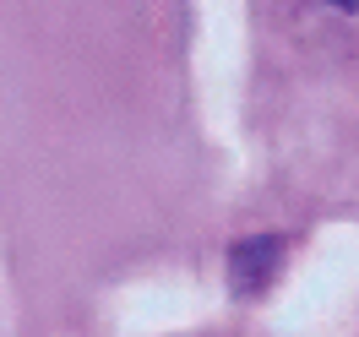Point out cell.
<instances>
[{
	"label": "cell",
	"mask_w": 359,
	"mask_h": 337,
	"mask_svg": "<svg viewBox=\"0 0 359 337\" xmlns=\"http://www.w3.org/2000/svg\"><path fill=\"white\" fill-rule=\"evenodd\" d=\"M283 267V240L278 234H250L229 250V283L234 294H262Z\"/></svg>",
	"instance_id": "cell-1"
},
{
	"label": "cell",
	"mask_w": 359,
	"mask_h": 337,
	"mask_svg": "<svg viewBox=\"0 0 359 337\" xmlns=\"http://www.w3.org/2000/svg\"><path fill=\"white\" fill-rule=\"evenodd\" d=\"M332 6H343V11H354V6H359V0H332Z\"/></svg>",
	"instance_id": "cell-2"
}]
</instances>
